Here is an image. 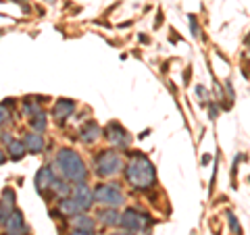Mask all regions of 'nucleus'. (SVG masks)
<instances>
[{
	"instance_id": "f257e3e1",
	"label": "nucleus",
	"mask_w": 250,
	"mask_h": 235,
	"mask_svg": "<svg viewBox=\"0 0 250 235\" xmlns=\"http://www.w3.org/2000/svg\"><path fill=\"white\" fill-rule=\"evenodd\" d=\"M125 177H127V181L134 190L148 192V190H152L154 183H156L154 164L148 160V156L134 152L129 156L127 164H125Z\"/></svg>"
},
{
	"instance_id": "f03ea898",
	"label": "nucleus",
	"mask_w": 250,
	"mask_h": 235,
	"mask_svg": "<svg viewBox=\"0 0 250 235\" xmlns=\"http://www.w3.org/2000/svg\"><path fill=\"white\" fill-rule=\"evenodd\" d=\"M54 167L71 183H83L88 179V167L82 160V156L71 148H61L54 156Z\"/></svg>"
},
{
	"instance_id": "7ed1b4c3",
	"label": "nucleus",
	"mask_w": 250,
	"mask_h": 235,
	"mask_svg": "<svg viewBox=\"0 0 250 235\" xmlns=\"http://www.w3.org/2000/svg\"><path fill=\"white\" fill-rule=\"evenodd\" d=\"M121 167L123 160L115 150H103L94 158V171L98 177H115L117 173H121Z\"/></svg>"
},
{
	"instance_id": "20e7f679",
	"label": "nucleus",
	"mask_w": 250,
	"mask_h": 235,
	"mask_svg": "<svg viewBox=\"0 0 250 235\" xmlns=\"http://www.w3.org/2000/svg\"><path fill=\"white\" fill-rule=\"evenodd\" d=\"M94 200H96L98 204H103V206H108V208H117V206H121L125 202L121 185L117 181L96 185V190H94Z\"/></svg>"
},
{
	"instance_id": "39448f33",
	"label": "nucleus",
	"mask_w": 250,
	"mask_h": 235,
	"mask_svg": "<svg viewBox=\"0 0 250 235\" xmlns=\"http://www.w3.org/2000/svg\"><path fill=\"white\" fill-rule=\"evenodd\" d=\"M125 231H148V227L152 225V218L140 213L138 208H125V213H121V223Z\"/></svg>"
},
{
	"instance_id": "423d86ee",
	"label": "nucleus",
	"mask_w": 250,
	"mask_h": 235,
	"mask_svg": "<svg viewBox=\"0 0 250 235\" xmlns=\"http://www.w3.org/2000/svg\"><path fill=\"white\" fill-rule=\"evenodd\" d=\"M104 136H106V139L111 142L113 146H117V148H129V144H131V136H129V131L123 127V125H119L117 121H111L104 127Z\"/></svg>"
},
{
	"instance_id": "0eeeda50",
	"label": "nucleus",
	"mask_w": 250,
	"mask_h": 235,
	"mask_svg": "<svg viewBox=\"0 0 250 235\" xmlns=\"http://www.w3.org/2000/svg\"><path fill=\"white\" fill-rule=\"evenodd\" d=\"M71 198L77 202V204H80V208L83 210H90L92 208V204L96 200H94V190L92 187L88 185V183H75V187H73V192H71Z\"/></svg>"
},
{
	"instance_id": "6e6552de",
	"label": "nucleus",
	"mask_w": 250,
	"mask_h": 235,
	"mask_svg": "<svg viewBox=\"0 0 250 235\" xmlns=\"http://www.w3.org/2000/svg\"><path fill=\"white\" fill-rule=\"evenodd\" d=\"M75 113V102L69 98H61L57 104H54V111H52V117L54 121H57L59 125H65V121L69 119Z\"/></svg>"
},
{
	"instance_id": "1a4fd4ad",
	"label": "nucleus",
	"mask_w": 250,
	"mask_h": 235,
	"mask_svg": "<svg viewBox=\"0 0 250 235\" xmlns=\"http://www.w3.org/2000/svg\"><path fill=\"white\" fill-rule=\"evenodd\" d=\"M4 227H6V233H13V235H23V233H25V221H23L21 210L15 208L13 213L6 216Z\"/></svg>"
},
{
	"instance_id": "9d476101",
	"label": "nucleus",
	"mask_w": 250,
	"mask_h": 235,
	"mask_svg": "<svg viewBox=\"0 0 250 235\" xmlns=\"http://www.w3.org/2000/svg\"><path fill=\"white\" fill-rule=\"evenodd\" d=\"M54 173H52V167H42L40 171L36 173V190L40 194H46L50 190V185L54 181Z\"/></svg>"
},
{
	"instance_id": "9b49d317",
	"label": "nucleus",
	"mask_w": 250,
	"mask_h": 235,
	"mask_svg": "<svg viewBox=\"0 0 250 235\" xmlns=\"http://www.w3.org/2000/svg\"><path fill=\"white\" fill-rule=\"evenodd\" d=\"M96 218H98V223L103 227H117L121 223V215L117 213V208H108V206H104L103 210H98Z\"/></svg>"
},
{
	"instance_id": "f8f14e48",
	"label": "nucleus",
	"mask_w": 250,
	"mask_h": 235,
	"mask_svg": "<svg viewBox=\"0 0 250 235\" xmlns=\"http://www.w3.org/2000/svg\"><path fill=\"white\" fill-rule=\"evenodd\" d=\"M23 144H25V148H27L31 154H40V152H44V146H46L44 137H42V133H38V131L27 133L25 139H23Z\"/></svg>"
},
{
	"instance_id": "ddd939ff",
	"label": "nucleus",
	"mask_w": 250,
	"mask_h": 235,
	"mask_svg": "<svg viewBox=\"0 0 250 235\" xmlns=\"http://www.w3.org/2000/svg\"><path fill=\"white\" fill-rule=\"evenodd\" d=\"M98 137H100V127L94 121L85 123L83 127L80 129V139H82L83 144H92V142H96Z\"/></svg>"
},
{
	"instance_id": "4468645a",
	"label": "nucleus",
	"mask_w": 250,
	"mask_h": 235,
	"mask_svg": "<svg viewBox=\"0 0 250 235\" xmlns=\"http://www.w3.org/2000/svg\"><path fill=\"white\" fill-rule=\"evenodd\" d=\"M50 190H52V194H54V198H57V200H65V198L71 196L73 187L67 183V179H54L52 185H50Z\"/></svg>"
},
{
	"instance_id": "2eb2a0df",
	"label": "nucleus",
	"mask_w": 250,
	"mask_h": 235,
	"mask_svg": "<svg viewBox=\"0 0 250 235\" xmlns=\"http://www.w3.org/2000/svg\"><path fill=\"white\" fill-rule=\"evenodd\" d=\"M80 213H83V210L80 208V204H77L73 198H65V200L59 202V215H62V216H75Z\"/></svg>"
},
{
	"instance_id": "dca6fc26",
	"label": "nucleus",
	"mask_w": 250,
	"mask_h": 235,
	"mask_svg": "<svg viewBox=\"0 0 250 235\" xmlns=\"http://www.w3.org/2000/svg\"><path fill=\"white\" fill-rule=\"evenodd\" d=\"M69 223H71L73 229H83V231H92L94 229L92 216H88L85 213H80V215H75V216H69Z\"/></svg>"
},
{
	"instance_id": "f3484780",
	"label": "nucleus",
	"mask_w": 250,
	"mask_h": 235,
	"mask_svg": "<svg viewBox=\"0 0 250 235\" xmlns=\"http://www.w3.org/2000/svg\"><path fill=\"white\" fill-rule=\"evenodd\" d=\"M0 206H2V210L6 215H11L15 210V190L13 187H4L2 192V200H0Z\"/></svg>"
},
{
	"instance_id": "a211bd4d",
	"label": "nucleus",
	"mask_w": 250,
	"mask_h": 235,
	"mask_svg": "<svg viewBox=\"0 0 250 235\" xmlns=\"http://www.w3.org/2000/svg\"><path fill=\"white\" fill-rule=\"evenodd\" d=\"M25 144L19 142V139H13V142L9 144V158L11 160H21L23 156H25Z\"/></svg>"
},
{
	"instance_id": "6ab92c4d",
	"label": "nucleus",
	"mask_w": 250,
	"mask_h": 235,
	"mask_svg": "<svg viewBox=\"0 0 250 235\" xmlns=\"http://www.w3.org/2000/svg\"><path fill=\"white\" fill-rule=\"evenodd\" d=\"M29 123H31V127H34L38 133L46 131V125H48V121H46V115H44V113H38L36 117H31Z\"/></svg>"
},
{
	"instance_id": "aec40b11",
	"label": "nucleus",
	"mask_w": 250,
	"mask_h": 235,
	"mask_svg": "<svg viewBox=\"0 0 250 235\" xmlns=\"http://www.w3.org/2000/svg\"><path fill=\"white\" fill-rule=\"evenodd\" d=\"M228 223H229V227H231V231H233V233H236V235H242V227H240L238 218H236V215H233L231 210H228Z\"/></svg>"
},
{
	"instance_id": "412c9836",
	"label": "nucleus",
	"mask_w": 250,
	"mask_h": 235,
	"mask_svg": "<svg viewBox=\"0 0 250 235\" xmlns=\"http://www.w3.org/2000/svg\"><path fill=\"white\" fill-rule=\"evenodd\" d=\"M9 121H11L9 108H6V104H0V127H2V125H6Z\"/></svg>"
},
{
	"instance_id": "4be33fe9",
	"label": "nucleus",
	"mask_w": 250,
	"mask_h": 235,
	"mask_svg": "<svg viewBox=\"0 0 250 235\" xmlns=\"http://www.w3.org/2000/svg\"><path fill=\"white\" fill-rule=\"evenodd\" d=\"M190 29H192V36L194 38H200V27H198L196 15H190Z\"/></svg>"
},
{
	"instance_id": "5701e85b",
	"label": "nucleus",
	"mask_w": 250,
	"mask_h": 235,
	"mask_svg": "<svg viewBox=\"0 0 250 235\" xmlns=\"http://www.w3.org/2000/svg\"><path fill=\"white\" fill-rule=\"evenodd\" d=\"M217 115H219L217 104H208V117H210V121H215V119H217Z\"/></svg>"
},
{
	"instance_id": "b1692460",
	"label": "nucleus",
	"mask_w": 250,
	"mask_h": 235,
	"mask_svg": "<svg viewBox=\"0 0 250 235\" xmlns=\"http://www.w3.org/2000/svg\"><path fill=\"white\" fill-rule=\"evenodd\" d=\"M196 94H198V96H200L202 100H208V96H207V90L202 88V85H198V88H196Z\"/></svg>"
},
{
	"instance_id": "393cba45",
	"label": "nucleus",
	"mask_w": 250,
	"mask_h": 235,
	"mask_svg": "<svg viewBox=\"0 0 250 235\" xmlns=\"http://www.w3.org/2000/svg\"><path fill=\"white\" fill-rule=\"evenodd\" d=\"M69 235H94V231H83V229H73Z\"/></svg>"
},
{
	"instance_id": "a878e982",
	"label": "nucleus",
	"mask_w": 250,
	"mask_h": 235,
	"mask_svg": "<svg viewBox=\"0 0 250 235\" xmlns=\"http://www.w3.org/2000/svg\"><path fill=\"white\" fill-rule=\"evenodd\" d=\"M6 162V154H4V150H0V164H4Z\"/></svg>"
},
{
	"instance_id": "bb28decb",
	"label": "nucleus",
	"mask_w": 250,
	"mask_h": 235,
	"mask_svg": "<svg viewBox=\"0 0 250 235\" xmlns=\"http://www.w3.org/2000/svg\"><path fill=\"white\" fill-rule=\"evenodd\" d=\"M111 235H134V233H125V231H121V233H111Z\"/></svg>"
},
{
	"instance_id": "cd10ccee",
	"label": "nucleus",
	"mask_w": 250,
	"mask_h": 235,
	"mask_svg": "<svg viewBox=\"0 0 250 235\" xmlns=\"http://www.w3.org/2000/svg\"><path fill=\"white\" fill-rule=\"evenodd\" d=\"M246 44H250V38H246Z\"/></svg>"
},
{
	"instance_id": "c85d7f7f",
	"label": "nucleus",
	"mask_w": 250,
	"mask_h": 235,
	"mask_svg": "<svg viewBox=\"0 0 250 235\" xmlns=\"http://www.w3.org/2000/svg\"><path fill=\"white\" fill-rule=\"evenodd\" d=\"M46 2H54V0H46Z\"/></svg>"
},
{
	"instance_id": "c756f323",
	"label": "nucleus",
	"mask_w": 250,
	"mask_h": 235,
	"mask_svg": "<svg viewBox=\"0 0 250 235\" xmlns=\"http://www.w3.org/2000/svg\"><path fill=\"white\" fill-rule=\"evenodd\" d=\"M4 235H13V233H4Z\"/></svg>"
}]
</instances>
